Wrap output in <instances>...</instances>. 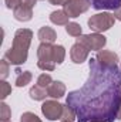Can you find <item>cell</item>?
<instances>
[{"label": "cell", "mask_w": 121, "mask_h": 122, "mask_svg": "<svg viewBox=\"0 0 121 122\" xmlns=\"http://www.w3.org/2000/svg\"><path fill=\"white\" fill-rule=\"evenodd\" d=\"M37 37H38V40L41 41V43H49V44H53L54 41H56V38H57V33L53 30L51 27H49V26H44V27H41L38 33H37Z\"/></svg>", "instance_id": "7c38bea8"}, {"label": "cell", "mask_w": 121, "mask_h": 122, "mask_svg": "<svg viewBox=\"0 0 121 122\" xmlns=\"http://www.w3.org/2000/svg\"><path fill=\"white\" fill-rule=\"evenodd\" d=\"M117 119H121V108H120V111H118V118Z\"/></svg>", "instance_id": "f1b7e54d"}, {"label": "cell", "mask_w": 121, "mask_h": 122, "mask_svg": "<svg viewBox=\"0 0 121 122\" xmlns=\"http://www.w3.org/2000/svg\"><path fill=\"white\" fill-rule=\"evenodd\" d=\"M91 122H101V121H91Z\"/></svg>", "instance_id": "4dcf8cb0"}, {"label": "cell", "mask_w": 121, "mask_h": 122, "mask_svg": "<svg viewBox=\"0 0 121 122\" xmlns=\"http://www.w3.org/2000/svg\"><path fill=\"white\" fill-rule=\"evenodd\" d=\"M10 94H11V87L6 81H1L0 82V98H1V101H4Z\"/></svg>", "instance_id": "7402d4cb"}, {"label": "cell", "mask_w": 121, "mask_h": 122, "mask_svg": "<svg viewBox=\"0 0 121 122\" xmlns=\"http://www.w3.org/2000/svg\"><path fill=\"white\" fill-rule=\"evenodd\" d=\"M77 41L83 43L88 50H94V51H100L103 50V47L107 44V38L100 34V33H93V34H84L80 36L77 38Z\"/></svg>", "instance_id": "5b68a950"}, {"label": "cell", "mask_w": 121, "mask_h": 122, "mask_svg": "<svg viewBox=\"0 0 121 122\" xmlns=\"http://www.w3.org/2000/svg\"><path fill=\"white\" fill-rule=\"evenodd\" d=\"M95 10H116L121 6V0H87Z\"/></svg>", "instance_id": "30bf717a"}, {"label": "cell", "mask_w": 121, "mask_h": 122, "mask_svg": "<svg viewBox=\"0 0 121 122\" xmlns=\"http://www.w3.org/2000/svg\"><path fill=\"white\" fill-rule=\"evenodd\" d=\"M66 57V48L63 46H54L53 47V60L56 64H61Z\"/></svg>", "instance_id": "ac0fdd59"}, {"label": "cell", "mask_w": 121, "mask_h": 122, "mask_svg": "<svg viewBox=\"0 0 121 122\" xmlns=\"http://www.w3.org/2000/svg\"><path fill=\"white\" fill-rule=\"evenodd\" d=\"M63 108H64V105H61L60 102H57L54 99H50V101H46L41 105V112L49 121H57V119H61Z\"/></svg>", "instance_id": "52a82bcc"}, {"label": "cell", "mask_w": 121, "mask_h": 122, "mask_svg": "<svg viewBox=\"0 0 121 122\" xmlns=\"http://www.w3.org/2000/svg\"><path fill=\"white\" fill-rule=\"evenodd\" d=\"M66 1H67V0H50V3H51V4H56V6H57V4L64 6V3H66Z\"/></svg>", "instance_id": "83f0119b"}, {"label": "cell", "mask_w": 121, "mask_h": 122, "mask_svg": "<svg viewBox=\"0 0 121 122\" xmlns=\"http://www.w3.org/2000/svg\"><path fill=\"white\" fill-rule=\"evenodd\" d=\"M10 117H11V111H10L9 105L4 104V102H1V104H0V121L1 122H9Z\"/></svg>", "instance_id": "ffe728a7"}, {"label": "cell", "mask_w": 121, "mask_h": 122, "mask_svg": "<svg viewBox=\"0 0 121 122\" xmlns=\"http://www.w3.org/2000/svg\"><path fill=\"white\" fill-rule=\"evenodd\" d=\"M6 1V7L7 9H17L20 4H22V0H4Z\"/></svg>", "instance_id": "d4e9b609"}, {"label": "cell", "mask_w": 121, "mask_h": 122, "mask_svg": "<svg viewBox=\"0 0 121 122\" xmlns=\"http://www.w3.org/2000/svg\"><path fill=\"white\" fill-rule=\"evenodd\" d=\"M88 53H90V50H88L83 43L77 41V43L73 44V47H71V50H70L71 61H73L74 64H81V62H84V61L87 60Z\"/></svg>", "instance_id": "ba28073f"}, {"label": "cell", "mask_w": 121, "mask_h": 122, "mask_svg": "<svg viewBox=\"0 0 121 122\" xmlns=\"http://www.w3.org/2000/svg\"><path fill=\"white\" fill-rule=\"evenodd\" d=\"M63 7H64L63 10L68 14V17L76 19V17H78L80 14H83L88 10L90 3L87 0H67Z\"/></svg>", "instance_id": "8992f818"}, {"label": "cell", "mask_w": 121, "mask_h": 122, "mask_svg": "<svg viewBox=\"0 0 121 122\" xmlns=\"http://www.w3.org/2000/svg\"><path fill=\"white\" fill-rule=\"evenodd\" d=\"M90 75L86 84L66 98L78 122H114L121 108V68L104 67L97 58L88 61Z\"/></svg>", "instance_id": "6da1fadb"}, {"label": "cell", "mask_w": 121, "mask_h": 122, "mask_svg": "<svg viewBox=\"0 0 121 122\" xmlns=\"http://www.w3.org/2000/svg\"><path fill=\"white\" fill-rule=\"evenodd\" d=\"M29 95H30L31 99H34V101H43V99H46V97H49V92H47L46 88L38 87V85L36 84L34 87H31L30 88Z\"/></svg>", "instance_id": "9a60e30c"}, {"label": "cell", "mask_w": 121, "mask_h": 122, "mask_svg": "<svg viewBox=\"0 0 121 122\" xmlns=\"http://www.w3.org/2000/svg\"><path fill=\"white\" fill-rule=\"evenodd\" d=\"M76 118H77V115H76V112L73 111V108H70L68 105H64V108H63V115H61L60 121H71V122H74Z\"/></svg>", "instance_id": "d6986e66"}, {"label": "cell", "mask_w": 121, "mask_h": 122, "mask_svg": "<svg viewBox=\"0 0 121 122\" xmlns=\"http://www.w3.org/2000/svg\"><path fill=\"white\" fill-rule=\"evenodd\" d=\"M60 122H71V121H60Z\"/></svg>", "instance_id": "f546056e"}, {"label": "cell", "mask_w": 121, "mask_h": 122, "mask_svg": "<svg viewBox=\"0 0 121 122\" xmlns=\"http://www.w3.org/2000/svg\"><path fill=\"white\" fill-rule=\"evenodd\" d=\"M68 14L64 10H56L50 14V21L57 26H67L68 24Z\"/></svg>", "instance_id": "5bb4252c"}, {"label": "cell", "mask_w": 121, "mask_h": 122, "mask_svg": "<svg viewBox=\"0 0 121 122\" xmlns=\"http://www.w3.org/2000/svg\"><path fill=\"white\" fill-rule=\"evenodd\" d=\"M20 121L22 122H43L36 114H33V112H24L20 117Z\"/></svg>", "instance_id": "cb8c5ba5"}, {"label": "cell", "mask_w": 121, "mask_h": 122, "mask_svg": "<svg viewBox=\"0 0 121 122\" xmlns=\"http://www.w3.org/2000/svg\"><path fill=\"white\" fill-rule=\"evenodd\" d=\"M53 82V80H51V75L50 74H41L38 78H37V85L38 87H43V88H49V85Z\"/></svg>", "instance_id": "44dd1931"}, {"label": "cell", "mask_w": 121, "mask_h": 122, "mask_svg": "<svg viewBox=\"0 0 121 122\" xmlns=\"http://www.w3.org/2000/svg\"><path fill=\"white\" fill-rule=\"evenodd\" d=\"M53 44L49 43H41L37 48V65L40 70L43 71H54L56 68V62L53 60Z\"/></svg>", "instance_id": "277c9868"}, {"label": "cell", "mask_w": 121, "mask_h": 122, "mask_svg": "<svg viewBox=\"0 0 121 122\" xmlns=\"http://www.w3.org/2000/svg\"><path fill=\"white\" fill-rule=\"evenodd\" d=\"M47 92H49V97L51 98H61L64 94H66V85L61 82V81H53L49 88H47Z\"/></svg>", "instance_id": "4fadbf2b"}, {"label": "cell", "mask_w": 121, "mask_h": 122, "mask_svg": "<svg viewBox=\"0 0 121 122\" xmlns=\"http://www.w3.org/2000/svg\"><path fill=\"white\" fill-rule=\"evenodd\" d=\"M97 61L104 67H116L118 62V56L110 50H100L95 56Z\"/></svg>", "instance_id": "9c48e42d"}, {"label": "cell", "mask_w": 121, "mask_h": 122, "mask_svg": "<svg viewBox=\"0 0 121 122\" xmlns=\"http://www.w3.org/2000/svg\"><path fill=\"white\" fill-rule=\"evenodd\" d=\"M31 38H33V31L31 30H29V29H19L14 33L13 44L6 51L4 58L10 64H13V65L24 64L27 61Z\"/></svg>", "instance_id": "7a4b0ae2"}, {"label": "cell", "mask_w": 121, "mask_h": 122, "mask_svg": "<svg viewBox=\"0 0 121 122\" xmlns=\"http://www.w3.org/2000/svg\"><path fill=\"white\" fill-rule=\"evenodd\" d=\"M36 1L37 0H22V4H26V6H29V7H34V4H36Z\"/></svg>", "instance_id": "484cf974"}, {"label": "cell", "mask_w": 121, "mask_h": 122, "mask_svg": "<svg viewBox=\"0 0 121 122\" xmlns=\"http://www.w3.org/2000/svg\"><path fill=\"white\" fill-rule=\"evenodd\" d=\"M87 23H88V27L94 33H103V31L110 30L114 26L116 17H114V14H111L108 11H103V13H97V14L91 16Z\"/></svg>", "instance_id": "3957f363"}, {"label": "cell", "mask_w": 121, "mask_h": 122, "mask_svg": "<svg viewBox=\"0 0 121 122\" xmlns=\"http://www.w3.org/2000/svg\"><path fill=\"white\" fill-rule=\"evenodd\" d=\"M114 17H116L117 20H120V21H121V6L118 7V9H116V10H114Z\"/></svg>", "instance_id": "4316f807"}, {"label": "cell", "mask_w": 121, "mask_h": 122, "mask_svg": "<svg viewBox=\"0 0 121 122\" xmlns=\"http://www.w3.org/2000/svg\"><path fill=\"white\" fill-rule=\"evenodd\" d=\"M9 61L6 60H1L0 61V78H1V81H4L7 77H9Z\"/></svg>", "instance_id": "603a6c76"}, {"label": "cell", "mask_w": 121, "mask_h": 122, "mask_svg": "<svg viewBox=\"0 0 121 122\" xmlns=\"http://www.w3.org/2000/svg\"><path fill=\"white\" fill-rule=\"evenodd\" d=\"M16 72H17V78H16V85L17 87H26L27 84H30L31 78H33V75H31L30 71H20V70H16Z\"/></svg>", "instance_id": "2e32d148"}, {"label": "cell", "mask_w": 121, "mask_h": 122, "mask_svg": "<svg viewBox=\"0 0 121 122\" xmlns=\"http://www.w3.org/2000/svg\"><path fill=\"white\" fill-rule=\"evenodd\" d=\"M66 31H67L68 36H73V37H80V36H83L81 26H80L78 23H74V21H71V23H68V24L66 26Z\"/></svg>", "instance_id": "e0dca14e"}, {"label": "cell", "mask_w": 121, "mask_h": 122, "mask_svg": "<svg viewBox=\"0 0 121 122\" xmlns=\"http://www.w3.org/2000/svg\"><path fill=\"white\" fill-rule=\"evenodd\" d=\"M13 14L17 21H29L33 17V9L26 4H20L17 9L13 10Z\"/></svg>", "instance_id": "8fae6325"}]
</instances>
